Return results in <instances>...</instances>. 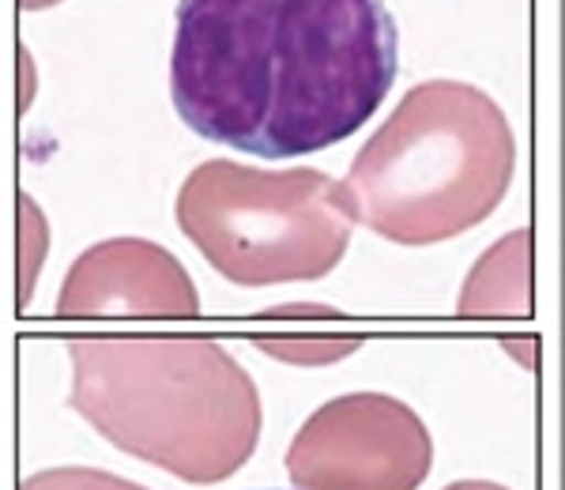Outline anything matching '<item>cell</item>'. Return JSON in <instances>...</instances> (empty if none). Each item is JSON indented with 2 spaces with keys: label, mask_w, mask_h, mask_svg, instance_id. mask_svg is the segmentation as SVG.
I'll use <instances>...</instances> for the list:
<instances>
[{
  "label": "cell",
  "mask_w": 565,
  "mask_h": 490,
  "mask_svg": "<svg viewBox=\"0 0 565 490\" xmlns=\"http://www.w3.org/2000/svg\"><path fill=\"white\" fill-rule=\"evenodd\" d=\"M200 313L193 276L148 238L95 242L72 260L57 317H185Z\"/></svg>",
  "instance_id": "6"
},
{
  "label": "cell",
  "mask_w": 565,
  "mask_h": 490,
  "mask_svg": "<svg viewBox=\"0 0 565 490\" xmlns=\"http://www.w3.org/2000/svg\"><path fill=\"white\" fill-rule=\"evenodd\" d=\"M68 362V407L125 457L212 487L257 452V385L215 340L98 335L72 340Z\"/></svg>",
  "instance_id": "2"
},
{
  "label": "cell",
  "mask_w": 565,
  "mask_h": 490,
  "mask_svg": "<svg viewBox=\"0 0 565 490\" xmlns=\"http://www.w3.org/2000/svg\"><path fill=\"white\" fill-rule=\"evenodd\" d=\"M264 355L290 362V366H332V362L348 359L359 351V340H257Z\"/></svg>",
  "instance_id": "9"
},
{
  "label": "cell",
  "mask_w": 565,
  "mask_h": 490,
  "mask_svg": "<svg viewBox=\"0 0 565 490\" xmlns=\"http://www.w3.org/2000/svg\"><path fill=\"white\" fill-rule=\"evenodd\" d=\"M178 231L238 287L313 284L348 257L354 223L324 170L207 159L178 189Z\"/></svg>",
  "instance_id": "4"
},
{
  "label": "cell",
  "mask_w": 565,
  "mask_h": 490,
  "mask_svg": "<svg viewBox=\"0 0 565 490\" xmlns=\"http://www.w3.org/2000/svg\"><path fill=\"white\" fill-rule=\"evenodd\" d=\"M399 72L385 0H181L170 95L196 136L295 159L348 140Z\"/></svg>",
  "instance_id": "1"
},
{
  "label": "cell",
  "mask_w": 565,
  "mask_h": 490,
  "mask_svg": "<svg viewBox=\"0 0 565 490\" xmlns=\"http://www.w3.org/2000/svg\"><path fill=\"white\" fill-rule=\"evenodd\" d=\"M445 490H509L501 483H487V479H460V483H449Z\"/></svg>",
  "instance_id": "12"
},
{
  "label": "cell",
  "mask_w": 565,
  "mask_h": 490,
  "mask_svg": "<svg viewBox=\"0 0 565 490\" xmlns=\"http://www.w3.org/2000/svg\"><path fill=\"white\" fill-rule=\"evenodd\" d=\"M460 317H532V231H513L476 260L457 298Z\"/></svg>",
  "instance_id": "7"
},
{
  "label": "cell",
  "mask_w": 565,
  "mask_h": 490,
  "mask_svg": "<svg viewBox=\"0 0 565 490\" xmlns=\"http://www.w3.org/2000/svg\"><path fill=\"white\" fill-rule=\"evenodd\" d=\"M20 4L26 8V12H45V8H57L61 0H20Z\"/></svg>",
  "instance_id": "13"
},
{
  "label": "cell",
  "mask_w": 565,
  "mask_h": 490,
  "mask_svg": "<svg viewBox=\"0 0 565 490\" xmlns=\"http://www.w3.org/2000/svg\"><path fill=\"white\" fill-rule=\"evenodd\" d=\"M516 174V136L487 90L415 84L362 143L340 196L351 223L392 245H437L487 223Z\"/></svg>",
  "instance_id": "3"
},
{
  "label": "cell",
  "mask_w": 565,
  "mask_h": 490,
  "mask_svg": "<svg viewBox=\"0 0 565 490\" xmlns=\"http://www.w3.org/2000/svg\"><path fill=\"white\" fill-rule=\"evenodd\" d=\"M20 490H148L98 468H45L23 479Z\"/></svg>",
  "instance_id": "10"
},
{
  "label": "cell",
  "mask_w": 565,
  "mask_h": 490,
  "mask_svg": "<svg viewBox=\"0 0 565 490\" xmlns=\"http://www.w3.org/2000/svg\"><path fill=\"white\" fill-rule=\"evenodd\" d=\"M45 249H50V223L34 196H20V306H31L34 279L45 265Z\"/></svg>",
  "instance_id": "8"
},
{
  "label": "cell",
  "mask_w": 565,
  "mask_h": 490,
  "mask_svg": "<svg viewBox=\"0 0 565 490\" xmlns=\"http://www.w3.org/2000/svg\"><path fill=\"white\" fill-rule=\"evenodd\" d=\"M430 468L426 423L385 393L328 401L287 449V476L302 490H418Z\"/></svg>",
  "instance_id": "5"
},
{
  "label": "cell",
  "mask_w": 565,
  "mask_h": 490,
  "mask_svg": "<svg viewBox=\"0 0 565 490\" xmlns=\"http://www.w3.org/2000/svg\"><path fill=\"white\" fill-rule=\"evenodd\" d=\"M271 317H335V310H317V306H279Z\"/></svg>",
  "instance_id": "11"
}]
</instances>
